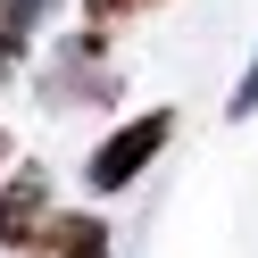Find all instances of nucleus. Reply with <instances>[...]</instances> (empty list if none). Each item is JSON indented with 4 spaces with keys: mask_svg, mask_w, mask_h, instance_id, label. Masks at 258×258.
Segmentation results:
<instances>
[{
    "mask_svg": "<svg viewBox=\"0 0 258 258\" xmlns=\"http://www.w3.org/2000/svg\"><path fill=\"white\" fill-rule=\"evenodd\" d=\"M50 241H58V258H108V225L100 217H67Z\"/></svg>",
    "mask_w": 258,
    "mask_h": 258,
    "instance_id": "39448f33",
    "label": "nucleus"
},
{
    "mask_svg": "<svg viewBox=\"0 0 258 258\" xmlns=\"http://www.w3.org/2000/svg\"><path fill=\"white\" fill-rule=\"evenodd\" d=\"M134 9H150V0H92V17H134Z\"/></svg>",
    "mask_w": 258,
    "mask_h": 258,
    "instance_id": "0eeeda50",
    "label": "nucleus"
},
{
    "mask_svg": "<svg viewBox=\"0 0 258 258\" xmlns=\"http://www.w3.org/2000/svg\"><path fill=\"white\" fill-rule=\"evenodd\" d=\"M167 142H175V117H167V108H142V117H125L117 134L84 158V183H92V191H125L158 150H167Z\"/></svg>",
    "mask_w": 258,
    "mask_h": 258,
    "instance_id": "f257e3e1",
    "label": "nucleus"
},
{
    "mask_svg": "<svg viewBox=\"0 0 258 258\" xmlns=\"http://www.w3.org/2000/svg\"><path fill=\"white\" fill-rule=\"evenodd\" d=\"M42 233H50V175L17 167L9 191H0V241H9V250H34Z\"/></svg>",
    "mask_w": 258,
    "mask_h": 258,
    "instance_id": "f03ea898",
    "label": "nucleus"
},
{
    "mask_svg": "<svg viewBox=\"0 0 258 258\" xmlns=\"http://www.w3.org/2000/svg\"><path fill=\"white\" fill-rule=\"evenodd\" d=\"M58 0H0V67H25V50H34V34L50 25Z\"/></svg>",
    "mask_w": 258,
    "mask_h": 258,
    "instance_id": "20e7f679",
    "label": "nucleus"
},
{
    "mask_svg": "<svg viewBox=\"0 0 258 258\" xmlns=\"http://www.w3.org/2000/svg\"><path fill=\"white\" fill-rule=\"evenodd\" d=\"M250 108H258V58H250V75L233 84V117H250Z\"/></svg>",
    "mask_w": 258,
    "mask_h": 258,
    "instance_id": "423d86ee",
    "label": "nucleus"
},
{
    "mask_svg": "<svg viewBox=\"0 0 258 258\" xmlns=\"http://www.w3.org/2000/svg\"><path fill=\"white\" fill-rule=\"evenodd\" d=\"M108 92H117V75H108L100 25H92V34H75L67 50H58V84H50V100H108Z\"/></svg>",
    "mask_w": 258,
    "mask_h": 258,
    "instance_id": "7ed1b4c3",
    "label": "nucleus"
},
{
    "mask_svg": "<svg viewBox=\"0 0 258 258\" xmlns=\"http://www.w3.org/2000/svg\"><path fill=\"white\" fill-rule=\"evenodd\" d=\"M0 158H9V134H0Z\"/></svg>",
    "mask_w": 258,
    "mask_h": 258,
    "instance_id": "6e6552de",
    "label": "nucleus"
}]
</instances>
